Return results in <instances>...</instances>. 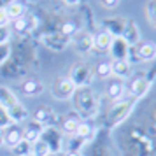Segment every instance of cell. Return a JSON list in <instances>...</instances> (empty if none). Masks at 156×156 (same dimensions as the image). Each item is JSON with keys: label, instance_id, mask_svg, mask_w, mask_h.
<instances>
[{"label": "cell", "instance_id": "cell-1", "mask_svg": "<svg viewBox=\"0 0 156 156\" xmlns=\"http://www.w3.org/2000/svg\"><path fill=\"white\" fill-rule=\"evenodd\" d=\"M0 107L9 114L12 123L20 125L28 118V111L21 105V102L16 98V95L7 88H0Z\"/></svg>", "mask_w": 156, "mask_h": 156}, {"label": "cell", "instance_id": "cell-2", "mask_svg": "<svg viewBox=\"0 0 156 156\" xmlns=\"http://www.w3.org/2000/svg\"><path fill=\"white\" fill-rule=\"evenodd\" d=\"M74 95H76V100H77L79 112L84 114V116H93L95 111H97V102H95L93 93L88 88H77Z\"/></svg>", "mask_w": 156, "mask_h": 156}, {"label": "cell", "instance_id": "cell-3", "mask_svg": "<svg viewBox=\"0 0 156 156\" xmlns=\"http://www.w3.org/2000/svg\"><path fill=\"white\" fill-rule=\"evenodd\" d=\"M132 107H133V98H128V100H123V102H116L112 107H111V111H109V125L111 126H116V125H119L121 121L126 119V116L130 114L132 111Z\"/></svg>", "mask_w": 156, "mask_h": 156}, {"label": "cell", "instance_id": "cell-4", "mask_svg": "<svg viewBox=\"0 0 156 156\" xmlns=\"http://www.w3.org/2000/svg\"><path fill=\"white\" fill-rule=\"evenodd\" d=\"M76 86L69 77H62V79H56L53 86H51V95L55 97L56 100H69L74 97L76 93Z\"/></svg>", "mask_w": 156, "mask_h": 156}, {"label": "cell", "instance_id": "cell-5", "mask_svg": "<svg viewBox=\"0 0 156 156\" xmlns=\"http://www.w3.org/2000/svg\"><path fill=\"white\" fill-rule=\"evenodd\" d=\"M69 79L74 83L76 88H88V84L91 83V70L88 65L79 63L70 69V77Z\"/></svg>", "mask_w": 156, "mask_h": 156}, {"label": "cell", "instance_id": "cell-6", "mask_svg": "<svg viewBox=\"0 0 156 156\" xmlns=\"http://www.w3.org/2000/svg\"><path fill=\"white\" fill-rule=\"evenodd\" d=\"M41 140L46 142V144L49 146L53 154H56L58 151H60V147H62V133H60V130H56L55 126L44 128L42 135H41Z\"/></svg>", "mask_w": 156, "mask_h": 156}, {"label": "cell", "instance_id": "cell-7", "mask_svg": "<svg viewBox=\"0 0 156 156\" xmlns=\"http://www.w3.org/2000/svg\"><path fill=\"white\" fill-rule=\"evenodd\" d=\"M121 39L126 42V46H137L140 42V32H139V27L135 21H126L125 23V28H123V34H121Z\"/></svg>", "mask_w": 156, "mask_h": 156}, {"label": "cell", "instance_id": "cell-8", "mask_svg": "<svg viewBox=\"0 0 156 156\" xmlns=\"http://www.w3.org/2000/svg\"><path fill=\"white\" fill-rule=\"evenodd\" d=\"M21 140H23V128H20L16 123H12L11 126H7L4 130V146L12 149Z\"/></svg>", "mask_w": 156, "mask_h": 156}, {"label": "cell", "instance_id": "cell-9", "mask_svg": "<svg viewBox=\"0 0 156 156\" xmlns=\"http://www.w3.org/2000/svg\"><path fill=\"white\" fill-rule=\"evenodd\" d=\"M112 41H114V37L104 28V30H100V32H97V34L93 35V48H95L97 51L107 53V51H111Z\"/></svg>", "mask_w": 156, "mask_h": 156}, {"label": "cell", "instance_id": "cell-10", "mask_svg": "<svg viewBox=\"0 0 156 156\" xmlns=\"http://www.w3.org/2000/svg\"><path fill=\"white\" fill-rule=\"evenodd\" d=\"M42 130H44V126L41 123H37L35 119L28 121L27 126L23 128V140L30 142V144H35L41 139V135H42Z\"/></svg>", "mask_w": 156, "mask_h": 156}, {"label": "cell", "instance_id": "cell-11", "mask_svg": "<svg viewBox=\"0 0 156 156\" xmlns=\"http://www.w3.org/2000/svg\"><path fill=\"white\" fill-rule=\"evenodd\" d=\"M34 119L46 128V126H51L53 123H56L58 118H56V112L51 107H39L35 112H34Z\"/></svg>", "mask_w": 156, "mask_h": 156}, {"label": "cell", "instance_id": "cell-12", "mask_svg": "<svg viewBox=\"0 0 156 156\" xmlns=\"http://www.w3.org/2000/svg\"><path fill=\"white\" fill-rule=\"evenodd\" d=\"M74 48H76V51L81 53V55L91 51L93 49V35H90V34H79V35L74 39Z\"/></svg>", "mask_w": 156, "mask_h": 156}, {"label": "cell", "instance_id": "cell-13", "mask_svg": "<svg viewBox=\"0 0 156 156\" xmlns=\"http://www.w3.org/2000/svg\"><path fill=\"white\" fill-rule=\"evenodd\" d=\"M137 56L140 60L151 62L156 58V44L154 42H139L137 44Z\"/></svg>", "mask_w": 156, "mask_h": 156}, {"label": "cell", "instance_id": "cell-14", "mask_svg": "<svg viewBox=\"0 0 156 156\" xmlns=\"http://www.w3.org/2000/svg\"><path fill=\"white\" fill-rule=\"evenodd\" d=\"M79 123H81L79 114L72 112V114H69V116H65L63 121H62V132H63L65 135H74L76 130H77V126H79Z\"/></svg>", "mask_w": 156, "mask_h": 156}, {"label": "cell", "instance_id": "cell-15", "mask_svg": "<svg viewBox=\"0 0 156 156\" xmlns=\"http://www.w3.org/2000/svg\"><path fill=\"white\" fill-rule=\"evenodd\" d=\"M111 72L118 79H125L130 76V63L126 60H112L111 62Z\"/></svg>", "mask_w": 156, "mask_h": 156}, {"label": "cell", "instance_id": "cell-16", "mask_svg": "<svg viewBox=\"0 0 156 156\" xmlns=\"http://www.w3.org/2000/svg\"><path fill=\"white\" fill-rule=\"evenodd\" d=\"M147 79L146 77H135L132 83H130V95H132V98H139V97H142L144 93L147 91Z\"/></svg>", "mask_w": 156, "mask_h": 156}, {"label": "cell", "instance_id": "cell-17", "mask_svg": "<svg viewBox=\"0 0 156 156\" xmlns=\"http://www.w3.org/2000/svg\"><path fill=\"white\" fill-rule=\"evenodd\" d=\"M123 95H125V83L121 79H116V81H112L111 84L107 86V97L111 100L119 102L123 98Z\"/></svg>", "mask_w": 156, "mask_h": 156}, {"label": "cell", "instance_id": "cell-18", "mask_svg": "<svg viewBox=\"0 0 156 156\" xmlns=\"http://www.w3.org/2000/svg\"><path fill=\"white\" fill-rule=\"evenodd\" d=\"M111 51L114 53V60H126V55H128V51H130V48L126 46V42L121 37H116L112 41Z\"/></svg>", "mask_w": 156, "mask_h": 156}, {"label": "cell", "instance_id": "cell-19", "mask_svg": "<svg viewBox=\"0 0 156 156\" xmlns=\"http://www.w3.org/2000/svg\"><path fill=\"white\" fill-rule=\"evenodd\" d=\"M69 37L62 35V34H53V35H48L44 37V42H46V46L48 48H51V49H63L65 46L69 44Z\"/></svg>", "mask_w": 156, "mask_h": 156}, {"label": "cell", "instance_id": "cell-20", "mask_svg": "<svg viewBox=\"0 0 156 156\" xmlns=\"http://www.w3.org/2000/svg\"><path fill=\"white\" fill-rule=\"evenodd\" d=\"M125 23H126V20H121V18H112V20H109V21L105 23V30L114 37V39H116V37H121V34H123V28H125Z\"/></svg>", "mask_w": 156, "mask_h": 156}, {"label": "cell", "instance_id": "cell-21", "mask_svg": "<svg viewBox=\"0 0 156 156\" xmlns=\"http://www.w3.org/2000/svg\"><path fill=\"white\" fill-rule=\"evenodd\" d=\"M5 12H7L9 20L12 21V20H18V18H21L25 14V5H23L20 0H12V2H9L7 5H5Z\"/></svg>", "mask_w": 156, "mask_h": 156}, {"label": "cell", "instance_id": "cell-22", "mask_svg": "<svg viewBox=\"0 0 156 156\" xmlns=\"http://www.w3.org/2000/svg\"><path fill=\"white\" fill-rule=\"evenodd\" d=\"M21 90L27 97H37V95H41V93L44 91V86H42V83L32 79V81H27V83L21 86Z\"/></svg>", "mask_w": 156, "mask_h": 156}, {"label": "cell", "instance_id": "cell-23", "mask_svg": "<svg viewBox=\"0 0 156 156\" xmlns=\"http://www.w3.org/2000/svg\"><path fill=\"white\" fill-rule=\"evenodd\" d=\"M74 135H76V139H79V140H88V139H91L93 125L91 123H88V121H81Z\"/></svg>", "mask_w": 156, "mask_h": 156}, {"label": "cell", "instance_id": "cell-24", "mask_svg": "<svg viewBox=\"0 0 156 156\" xmlns=\"http://www.w3.org/2000/svg\"><path fill=\"white\" fill-rule=\"evenodd\" d=\"M11 25H12V30L14 32H18V34H27V32H30V27H32V21H30L28 18H18V20H12L11 21Z\"/></svg>", "mask_w": 156, "mask_h": 156}, {"label": "cell", "instance_id": "cell-25", "mask_svg": "<svg viewBox=\"0 0 156 156\" xmlns=\"http://www.w3.org/2000/svg\"><path fill=\"white\" fill-rule=\"evenodd\" d=\"M32 154L34 156H49V154H53V153H51L49 146L39 139L35 144H32Z\"/></svg>", "mask_w": 156, "mask_h": 156}, {"label": "cell", "instance_id": "cell-26", "mask_svg": "<svg viewBox=\"0 0 156 156\" xmlns=\"http://www.w3.org/2000/svg\"><path fill=\"white\" fill-rule=\"evenodd\" d=\"M12 153H14L16 156H30L32 154V144L27 142V140H21L18 146L12 147Z\"/></svg>", "mask_w": 156, "mask_h": 156}, {"label": "cell", "instance_id": "cell-27", "mask_svg": "<svg viewBox=\"0 0 156 156\" xmlns=\"http://www.w3.org/2000/svg\"><path fill=\"white\" fill-rule=\"evenodd\" d=\"M97 76L100 79H105L109 76H112V72H111V62H100L97 65Z\"/></svg>", "mask_w": 156, "mask_h": 156}, {"label": "cell", "instance_id": "cell-28", "mask_svg": "<svg viewBox=\"0 0 156 156\" xmlns=\"http://www.w3.org/2000/svg\"><path fill=\"white\" fill-rule=\"evenodd\" d=\"M60 34L65 35V37H69V39H70L72 35H76V34H77V27H76V23L65 21L63 25H62V32H60Z\"/></svg>", "mask_w": 156, "mask_h": 156}, {"label": "cell", "instance_id": "cell-29", "mask_svg": "<svg viewBox=\"0 0 156 156\" xmlns=\"http://www.w3.org/2000/svg\"><path fill=\"white\" fill-rule=\"evenodd\" d=\"M11 125H12V121H11V118H9V114L0 107V128H4V130H5V128L11 126Z\"/></svg>", "mask_w": 156, "mask_h": 156}, {"label": "cell", "instance_id": "cell-30", "mask_svg": "<svg viewBox=\"0 0 156 156\" xmlns=\"http://www.w3.org/2000/svg\"><path fill=\"white\" fill-rule=\"evenodd\" d=\"M147 18L153 25L156 23V0H151L147 4Z\"/></svg>", "mask_w": 156, "mask_h": 156}, {"label": "cell", "instance_id": "cell-31", "mask_svg": "<svg viewBox=\"0 0 156 156\" xmlns=\"http://www.w3.org/2000/svg\"><path fill=\"white\" fill-rule=\"evenodd\" d=\"M11 23V20H9L7 12H5V9L0 7V28H7V25Z\"/></svg>", "mask_w": 156, "mask_h": 156}, {"label": "cell", "instance_id": "cell-32", "mask_svg": "<svg viewBox=\"0 0 156 156\" xmlns=\"http://www.w3.org/2000/svg\"><path fill=\"white\" fill-rule=\"evenodd\" d=\"M9 53H11L9 46H7V44H2V46H0V63H2V62L9 56Z\"/></svg>", "mask_w": 156, "mask_h": 156}, {"label": "cell", "instance_id": "cell-33", "mask_svg": "<svg viewBox=\"0 0 156 156\" xmlns=\"http://www.w3.org/2000/svg\"><path fill=\"white\" fill-rule=\"evenodd\" d=\"M9 30L7 28H0V46L2 44H7V41H9Z\"/></svg>", "mask_w": 156, "mask_h": 156}, {"label": "cell", "instance_id": "cell-34", "mask_svg": "<svg viewBox=\"0 0 156 156\" xmlns=\"http://www.w3.org/2000/svg\"><path fill=\"white\" fill-rule=\"evenodd\" d=\"M100 4L107 9H114L118 4H119V0H100Z\"/></svg>", "mask_w": 156, "mask_h": 156}, {"label": "cell", "instance_id": "cell-35", "mask_svg": "<svg viewBox=\"0 0 156 156\" xmlns=\"http://www.w3.org/2000/svg\"><path fill=\"white\" fill-rule=\"evenodd\" d=\"M63 2H65V4H69V5H77L81 0H63Z\"/></svg>", "mask_w": 156, "mask_h": 156}, {"label": "cell", "instance_id": "cell-36", "mask_svg": "<svg viewBox=\"0 0 156 156\" xmlns=\"http://www.w3.org/2000/svg\"><path fill=\"white\" fill-rule=\"evenodd\" d=\"M4 146V128H0V147Z\"/></svg>", "mask_w": 156, "mask_h": 156}, {"label": "cell", "instance_id": "cell-37", "mask_svg": "<svg viewBox=\"0 0 156 156\" xmlns=\"http://www.w3.org/2000/svg\"><path fill=\"white\" fill-rule=\"evenodd\" d=\"M67 156H83V154H81V153H79V151H77V153H69V154H67Z\"/></svg>", "mask_w": 156, "mask_h": 156}, {"label": "cell", "instance_id": "cell-38", "mask_svg": "<svg viewBox=\"0 0 156 156\" xmlns=\"http://www.w3.org/2000/svg\"><path fill=\"white\" fill-rule=\"evenodd\" d=\"M154 27H156V23H154Z\"/></svg>", "mask_w": 156, "mask_h": 156}, {"label": "cell", "instance_id": "cell-39", "mask_svg": "<svg viewBox=\"0 0 156 156\" xmlns=\"http://www.w3.org/2000/svg\"><path fill=\"white\" fill-rule=\"evenodd\" d=\"M30 156H34V154H30Z\"/></svg>", "mask_w": 156, "mask_h": 156}]
</instances>
